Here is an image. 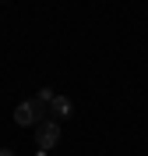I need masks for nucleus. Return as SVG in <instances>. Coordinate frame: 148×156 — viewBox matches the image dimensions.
I'll return each mask as SVG.
<instances>
[{
  "label": "nucleus",
  "mask_w": 148,
  "mask_h": 156,
  "mask_svg": "<svg viewBox=\"0 0 148 156\" xmlns=\"http://www.w3.org/2000/svg\"><path fill=\"white\" fill-rule=\"evenodd\" d=\"M14 121L18 124H42L46 121V103H39V99H25V103H18L14 107Z\"/></svg>",
  "instance_id": "obj_1"
},
{
  "label": "nucleus",
  "mask_w": 148,
  "mask_h": 156,
  "mask_svg": "<svg viewBox=\"0 0 148 156\" xmlns=\"http://www.w3.org/2000/svg\"><path fill=\"white\" fill-rule=\"evenodd\" d=\"M57 142H60V121H42V124H35V146H39V153H49Z\"/></svg>",
  "instance_id": "obj_2"
},
{
  "label": "nucleus",
  "mask_w": 148,
  "mask_h": 156,
  "mask_svg": "<svg viewBox=\"0 0 148 156\" xmlns=\"http://www.w3.org/2000/svg\"><path fill=\"white\" fill-rule=\"evenodd\" d=\"M49 107H53V121H64V117L74 110V103L64 99V96H53V99H49Z\"/></svg>",
  "instance_id": "obj_3"
},
{
  "label": "nucleus",
  "mask_w": 148,
  "mask_h": 156,
  "mask_svg": "<svg viewBox=\"0 0 148 156\" xmlns=\"http://www.w3.org/2000/svg\"><path fill=\"white\" fill-rule=\"evenodd\" d=\"M53 96H57L53 89H39V92H35V99H39V103H46V107H49V99H53Z\"/></svg>",
  "instance_id": "obj_4"
},
{
  "label": "nucleus",
  "mask_w": 148,
  "mask_h": 156,
  "mask_svg": "<svg viewBox=\"0 0 148 156\" xmlns=\"http://www.w3.org/2000/svg\"><path fill=\"white\" fill-rule=\"evenodd\" d=\"M0 156H18V153H14V149H0Z\"/></svg>",
  "instance_id": "obj_5"
},
{
  "label": "nucleus",
  "mask_w": 148,
  "mask_h": 156,
  "mask_svg": "<svg viewBox=\"0 0 148 156\" xmlns=\"http://www.w3.org/2000/svg\"><path fill=\"white\" fill-rule=\"evenodd\" d=\"M0 4H4V0H0Z\"/></svg>",
  "instance_id": "obj_6"
}]
</instances>
